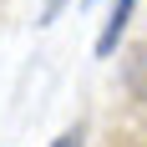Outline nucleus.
Here are the masks:
<instances>
[{
  "mask_svg": "<svg viewBox=\"0 0 147 147\" xmlns=\"http://www.w3.org/2000/svg\"><path fill=\"white\" fill-rule=\"evenodd\" d=\"M61 10H66V0H41V15H36V26H51Z\"/></svg>",
  "mask_w": 147,
  "mask_h": 147,
  "instance_id": "7ed1b4c3",
  "label": "nucleus"
},
{
  "mask_svg": "<svg viewBox=\"0 0 147 147\" xmlns=\"http://www.w3.org/2000/svg\"><path fill=\"white\" fill-rule=\"evenodd\" d=\"M132 10H137V0H117L112 10H107V20H102V36H96V56H112L117 51V41H122V30H127V20H132Z\"/></svg>",
  "mask_w": 147,
  "mask_h": 147,
  "instance_id": "f257e3e1",
  "label": "nucleus"
},
{
  "mask_svg": "<svg viewBox=\"0 0 147 147\" xmlns=\"http://www.w3.org/2000/svg\"><path fill=\"white\" fill-rule=\"evenodd\" d=\"M81 142H86V127L76 122V127H66V132H61V137H56L51 147H81Z\"/></svg>",
  "mask_w": 147,
  "mask_h": 147,
  "instance_id": "f03ea898",
  "label": "nucleus"
},
{
  "mask_svg": "<svg viewBox=\"0 0 147 147\" xmlns=\"http://www.w3.org/2000/svg\"><path fill=\"white\" fill-rule=\"evenodd\" d=\"M81 5H91V0H81Z\"/></svg>",
  "mask_w": 147,
  "mask_h": 147,
  "instance_id": "20e7f679",
  "label": "nucleus"
}]
</instances>
